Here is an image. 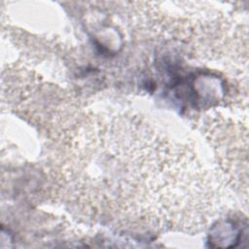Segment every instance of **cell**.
<instances>
[{
    "label": "cell",
    "instance_id": "6da1fadb",
    "mask_svg": "<svg viewBox=\"0 0 249 249\" xmlns=\"http://www.w3.org/2000/svg\"><path fill=\"white\" fill-rule=\"evenodd\" d=\"M65 148L64 188L90 214L196 231L220 206L219 185L198 159L138 116H89L71 129Z\"/></svg>",
    "mask_w": 249,
    "mask_h": 249
}]
</instances>
